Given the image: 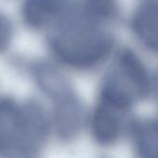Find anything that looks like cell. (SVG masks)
Wrapping results in <instances>:
<instances>
[{
  "instance_id": "1",
  "label": "cell",
  "mask_w": 158,
  "mask_h": 158,
  "mask_svg": "<svg viewBox=\"0 0 158 158\" xmlns=\"http://www.w3.org/2000/svg\"><path fill=\"white\" fill-rule=\"evenodd\" d=\"M51 48L55 56L66 65L89 68L110 54L113 39L89 25L72 24L53 37Z\"/></svg>"
},
{
  "instance_id": "2",
  "label": "cell",
  "mask_w": 158,
  "mask_h": 158,
  "mask_svg": "<svg viewBox=\"0 0 158 158\" xmlns=\"http://www.w3.org/2000/svg\"><path fill=\"white\" fill-rule=\"evenodd\" d=\"M38 146L28 106H20L11 99H0V154L16 151L19 155H31Z\"/></svg>"
},
{
  "instance_id": "3",
  "label": "cell",
  "mask_w": 158,
  "mask_h": 158,
  "mask_svg": "<svg viewBox=\"0 0 158 158\" xmlns=\"http://www.w3.org/2000/svg\"><path fill=\"white\" fill-rule=\"evenodd\" d=\"M54 123L59 134L72 139L78 133L82 123V108L72 89L54 95Z\"/></svg>"
},
{
  "instance_id": "4",
  "label": "cell",
  "mask_w": 158,
  "mask_h": 158,
  "mask_svg": "<svg viewBox=\"0 0 158 158\" xmlns=\"http://www.w3.org/2000/svg\"><path fill=\"white\" fill-rule=\"evenodd\" d=\"M113 78L136 97H145L149 90V78L141 60L131 51H123L118 59V74Z\"/></svg>"
},
{
  "instance_id": "5",
  "label": "cell",
  "mask_w": 158,
  "mask_h": 158,
  "mask_svg": "<svg viewBox=\"0 0 158 158\" xmlns=\"http://www.w3.org/2000/svg\"><path fill=\"white\" fill-rule=\"evenodd\" d=\"M125 110L101 100L92 117V132L101 144H112L121 131V115Z\"/></svg>"
},
{
  "instance_id": "6",
  "label": "cell",
  "mask_w": 158,
  "mask_h": 158,
  "mask_svg": "<svg viewBox=\"0 0 158 158\" xmlns=\"http://www.w3.org/2000/svg\"><path fill=\"white\" fill-rule=\"evenodd\" d=\"M133 31L140 41L154 52H158V0L142 6L132 21Z\"/></svg>"
},
{
  "instance_id": "7",
  "label": "cell",
  "mask_w": 158,
  "mask_h": 158,
  "mask_svg": "<svg viewBox=\"0 0 158 158\" xmlns=\"http://www.w3.org/2000/svg\"><path fill=\"white\" fill-rule=\"evenodd\" d=\"M67 6V0H25L23 18L31 27H44L60 18Z\"/></svg>"
},
{
  "instance_id": "8",
  "label": "cell",
  "mask_w": 158,
  "mask_h": 158,
  "mask_svg": "<svg viewBox=\"0 0 158 158\" xmlns=\"http://www.w3.org/2000/svg\"><path fill=\"white\" fill-rule=\"evenodd\" d=\"M134 139L145 158H158V121H145L134 128Z\"/></svg>"
},
{
  "instance_id": "9",
  "label": "cell",
  "mask_w": 158,
  "mask_h": 158,
  "mask_svg": "<svg viewBox=\"0 0 158 158\" xmlns=\"http://www.w3.org/2000/svg\"><path fill=\"white\" fill-rule=\"evenodd\" d=\"M87 11L92 18L105 21L115 16L117 0H86Z\"/></svg>"
},
{
  "instance_id": "10",
  "label": "cell",
  "mask_w": 158,
  "mask_h": 158,
  "mask_svg": "<svg viewBox=\"0 0 158 158\" xmlns=\"http://www.w3.org/2000/svg\"><path fill=\"white\" fill-rule=\"evenodd\" d=\"M12 36V27L9 20L0 14V51L3 50L10 44Z\"/></svg>"
},
{
  "instance_id": "11",
  "label": "cell",
  "mask_w": 158,
  "mask_h": 158,
  "mask_svg": "<svg viewBox=\"0 0 158 158\" xmlns=\"http://www.w3.org/2000/svg\"><path fill=\"white\" fill-rule=\"evenodd\" d=\"M16 158H31V155H19Z\"/></svg>"
}]
</instances>
